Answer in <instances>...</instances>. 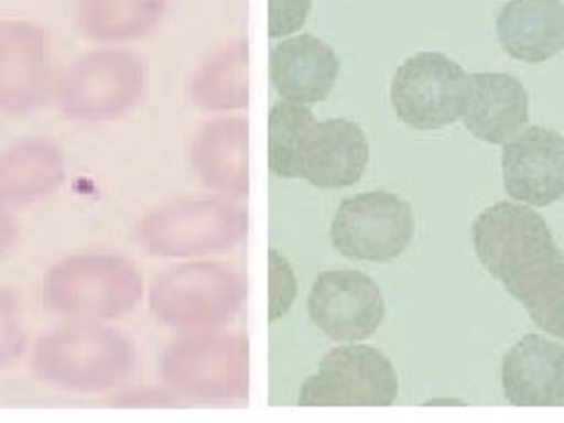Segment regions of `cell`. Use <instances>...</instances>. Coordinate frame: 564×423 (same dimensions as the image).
Returning a JSON list of instances; mask_svg holds the SVG:
<instances>
[{
    "mask_svg": "<svg viewBox=\"0 0 564 423\" xmlns=\"http://www.w3.org/2000/svg\"><path fill=\"white\" fill-rule=\"evenodd\" d=\"M66 161L57 147L29 141L0 153V205L39 203L59 191Z\"/></svg>",
    "mask_w": 564,
    "mask_h": 423,
    "instance_id": "e0dca14e",
    "label": "cell"
},
{
    "mask_svg": "<svg viewBox=\"0 0 564 423\" xmlns=\"http://www.w3.org/2000/svg\"><path fill=\"white\" fill-rule=\"evenodd\" d=\"M240 231L236 212L215 200H174L149 209L134 224L132 238L149 257H196L219 252Z\"/></svg>",
    "mask_w": 564,
    "mask_h": 423,
    "instance_id": "52a82bcc",
    "label": "cell"
},
{
    "mask_svg": "<svg viewBox=\"0 0 564 423\" xmlns=\"http://www.w3.org/2000/svg\"><path fill=\"white\" fill-rule=\"evenodd\" d=\"M367 163L369 144L356 122H315L302 149V180L315 188H348L362 180Z\"/></svg>",
    "mask_w": 564,
    "mask_h": 423,
    "instance_id": "4fadbf2b",
    "label": "cell"
},
{
    "mask_svg": "<svg viewBox=\"0 0 564 423\" xmlns=\"http://www.w3.org/2000/svg\"><path fill=\"white\" fill-rule=\"evenodd\" d=\"M503 188L529 207H549L564 198V137L551 128H524L503 144Z\"/></svg>",
    "mask_w": 564,
    "mask_h": 423,
    "instance_id": "8fae6325",
    "label": "cell"
},
{
    "mask_svg": "<svg viewBox=\"0 0 564 423\" xmlns=\"http://www.w3.org/2000/svg\"><path fill=\"white\" fill-rule=\"evenodd\" d=\"M26 350L22 302L14 290L0 288V369L12 367Z\"/></svg>",
    "mask_w": 564,
    "mask_h": 423,
    "instance_id": "44dd1931",
    "label": "cell"
},
{
    "mask_svg": "<svg viewBox=\"0 0 564 423\" xmlns=\"http://www.w3.org/2000/svg\"><path fill=\"white\" fill-rule=\"evenodd\" d=\"M180 398H174L167 388H128V391H120L109 398V404L113 408H176Z\"/></svg>",
    "mask_w": 564,
    "mask_h": 423,
    "instance_id": "603a6c76",
    "label": "cell"
},
{
    "mask_svg": "<svg viewBox=\"0 0 564 423\" xmlns=\"http://www.w3.org/2000/svg\"><path fill=\"white\" fill-rule=\"evenodd\" d=\"M398 400V375L381 350L344 344L325 352L302 391L304 408H391Z\"/></svg>",
    "mask_w": 564,
    "mask_h": 423,
    "instance_id": "277c9868",
    "label": "cell"
},
{
    "mask_svg": "<svg viewBox=\"0 0 564 423\" xmlns=\"http://www.w3.org/2000/svg\"><path fill=\"white\" fill-rule=\"evenodd\" d=\"M315 126L306 106L278 104L269 120V167L280 180H302V149Z\"/></svg>",
    "mask_w": 564,
    "mask_h": 423,
    "instance_id": "d6986e66",
    "label": "cell"
},
{
    "mask_svg": "<svg viewBox=\"0 0 564 423\" xmlns=\"http://www.w3.org/2000/svg\"><path fill=\"white\" fill-rule=\"evenodd\" d=\"M144 299V278L134 261L109 252L66 257L45 271L41 302L68 321L101 323L132 313Z\"/></svg>",
    "mask_w": 564,
    "mask_h": 423,
    "instance_id": "7a4b0ae2",
    "label": "cell"
},
{
    "mask_svg": "<svg viewBox=\"0 0 564 423\" xmlns=\"http://www.w3.org/2000/svg\"><path fill=\"white\" fill-rule=\"evenodd\" d=\"M501 386L516 408H564V344L527 334L503 356Z\"/></svg>",
    "mask_w": 564,
    "mask_h": 423,
    "instance_id": "7c38bea8",
    "label": "cell"
},
{
    "mask_svg": "<svg viewBox=\"0 0 564 423\" xmlns=\"http://www.w3.org/2000/svg\"><path fill=\"white\" fill-rule=\"evenodd\" d=\"M470 76L447 55L419 52L404 59L391 83L395 116L412 130H443L464 118Z\"/></svg>",
    "mask_w": 564,
    "mask_h": 423,
    "instance_id": "5b68a950",
    "label": "cell"
},
{
    "mask_svg": "<svg viewBox=\"0 0 564 423\" xmlns=\"http://www.w3.org/2000/svg\"><path fill=\"white\" fill-rule=\"evenodd\" d=\"M226 134L207 132L203 134L196 147H193L191 163L200 180L212 188H242L245 158L240 155V147L226 144Z\"/></svg>",
    "mask_w": 564,
    "mask_h": 423,
    "instance_id": "ffe728a7",
    "label": "cell"
},
{
    "mask_svg": "<svg viewBox=\"0 0 564 423\" xmlns=\"http://www.w3.org/2000/svg\"><path fill=\"white\" fill-rule=\"evenodd\" d=\"M518 299L534 325L555 339H564V254L503 288Z\"/></svg>",
    "mask_w": 564,
    "mask_h": 423,
    "instance_id": "ac0fdd59",
    "label": "cell"
},
{
    "mask_svg": "<svg viewBox=\"0 0 564 423\" xmlns=\"http://www.w3.org/2000/svg\"><path fill=\"white\" fill-rule=\"evenodd\" d=\"M242 341L228 334H186L161 356V381L180 400H224L242 391Z\"/></svg>",
    "mask_w": 564,
    "mask_h": 423,
    "instance_id": "8992f818",
    "label": "cell"
},
{
    "mask_svg": "<svg viewBox=\"0 0 564 423\" xmlns=\"http://www.w3.org/2000/svg\"><path fill=\"white\" fill-rule=\"evenodd\" d=\"M497 35L508 57L549 62L564 50V6L560 0H510L497 17Z\"/></svg>",
    "mask_w": 564,
    "mask_h": 423,
    "instance_id": "9a60e30c",
    "label": "cell"
},
{
    "mask_svg": "<svg viewBox=\"0 0 564 423\" xmlns=\"http://www.w3.org/2000/svg\"><path fill=\"white\" fill-rule=\"evenodd\" d=\"M339 76V59L323 41L302 35L282 43L271 55L275 90L296 104L323 101Z\"/></svg>",
    "mask_w": 564,
    "mask_h": 423,
    "instance_id": "2e32d148",
    "label": "cell"
},
{
    "mask_svg": "<svg viewBox=\"0 0 564 423\" xmlns=\"http://www.w3.org/2000/svg\"><path fill=\"white\" fill-rule=\"evenodd\" d=\"M240 304V285L217 263H184L158 275L149 294L153 317L165 327L200 329L228 321Z\"/></svg>",
    "mask_w": 564,
    "mask_h": 423,
    "instance_id": "9c48e42d",
    "label": "cell"
},
{
    "mask_svg": "<svg viewBox=\"0 0 564 423\" xmlns=\"http://www.w3.org/2000/svg\"><path fill=\"white\" fill-rule=\"evenodd\" d=\"M473 250L501 285L562 254L549 224L529 205L497 203L473 221Z\"/></svg>",
    "mask_w": 564,
    "mask_h": 423,
    "instance_id": "3957f363",
    "label": "cell"
},
{
    "mask_svg": "<svg viewBox=\"0 0 564 423\" xmlns=\"http://www.w3.org/2000/svg\"><path fill=\"white\" fill-rule=\"evenodd\" d=\"M462 120L466 130L485 144H508L527 128V87L508 74H473Z\"/></svg>",
    "mask_w": 564,
    "mask_h": 423,
    "instance_id": "5bb4252c",
    "label": "cell"
},
{
    "mask_svg": "<svg viewBox=\"0 0 564 423\" xmlns=\"http://www.w3.org/2000/svg\"><path fill=\"white\" fill-rule=\"evenodd\" d=\"M269 321L275 323L292 308L299 285L292 263L278 250L269 252Z\"/></svg>",
    "mask_w": 564,
    "mask_h": 423,
    "instance_id": "7402d4cb",
    "label": "cell"
},
{
    "mask_svg": "<svg viewBox=\"0 0 564 423\" xmlns=\"http://www.w3.org/2000/svg\"><path fill=\"white\" fill-rule=\"evenodd\" d=\"M311 0H271V35L290 33L306 20Z\"/></svg>",
    "mask_w": 564,
    "mask_h": 423,
    "instance_id": "cb8c5ba5",
    "label": "cell"
},
{
    "mask_svg": "<svg viewBox=\"0 0 564 423\" xmlns=\"http://www.w3.org/2000/svg\"><path fill=\"white\" fill-rule=\"evenodd\" d=\"M137 352L120 329L70 321L45 332L29 352L33 379L64 393L99 395L126 386L134 372Z\"/></svg>",
    "mask_w": 564,
    "mask_h": 423,
    "instance_id": "6da1fadb",
    "label": "cell"
},
{
    "mask_svg": "<svg viewBox=\"0 0 564 423\" xmlns=\"http://www.w3.org/2000/svg\"><path fill=\"white\" fill-rule=\"evenodd\" d=\"M17 240H20V224L6 205H0V259L14 250Z\"/></svg>",
    "mask_w": 564,
    "mask_h": 423,
    "instance_id": "d4e9b609",
    "label": "cell"
},
{
    "mask_svg": "<svg viewBox=\"0 0 564 423\" xmlns=\"http://www.w3.org/2000/svg\"><path fill=\"white\" fill-rule=\"evenodd\" d=\"M416 231L408 200L388 191H367L344 200L332 219V245L346 259L386 263L408 250Z\"/></svg>",
    "mask_w": 564,
    "mask_h": 423,
    "instance_id": "ba28073f",
    "label": "cell"
},
{
    "mask_svg": "<svg viewBox=\"0 0 564 423\" xmlns=\"http://www.w3.org/2000/svg\"><path fill=\"white\" fill-rule=\"evenodd\" d=\"M308 315L332 341L358 344L379 332L386 304L372 278L360 271L334 269L315 278L308 294Z\"/></svg>",
    "mask_w": 564,
    "mask_h": 423,
    "instance_id": "30bf717a",
    "label": "cell"
}]
</instances>
